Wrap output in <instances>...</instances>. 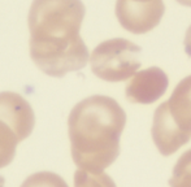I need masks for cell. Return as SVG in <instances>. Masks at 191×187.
Wrapping results in <instances>:
<instances>
[{"mask_svg":"<svg viewBox=\"0 0 191 187\" xmlns=\"http://www.w3.org/2000/svg\"><path fill=\"white\" fill-rule=\"evenodd\" d=\"M85 13L81 0H33L27 17L30 56L49 77L77 71L90 60L80 35Z\"/></svg>","mask_w":191,"mask_h":187,"instance_id":"6da1fadb","label":"cell"},{"mask_svg":"<svg viewBox=\"0 0 191 187\" xmlns=\"http://www.w3.org/2000/svg\"><path fill=\"white\" fill-rule=\"evenodd\" d=\"M126 113L114 99L93 95L75 104L68 118L70 151L78 169L104 172L120 155Z\"/></svg>","mask_w":191,"mask_h":187,"instance_id":"7a4b0ae2","label":"cell"},{"mask_svg":"<svg viewBox=\"0 0 191 187\" xmlns=\"http://www.w3.org/2000/svg\"><path fill=\"white\" fill-rule=\"evenodd\" d=\"M142 48L125 38L101 42L90 56L91 70L107 82H121L131 78L142 65Z\"/></svg>","mask_w":191,"mask_h":187,"instance_id":"3957f363","label":"cell"},{"mask_svg":"<svg viewBox=\"0 0 191 187\" xmlns=\"http://www.w3.org/2000/svg\"><path fill=\"white\" fill-rule=\"evenodd\" d=\"M165 12L163 0H116V17L125 30L146 34L160 24Z\"/></svg>","mask_w":191,"mask_h":187,"instance_id":"277c9868","label":"cell"},{"mask_svg":"<svg viewBox=\"0 0 191 187\" xmlns=\"http://www.w3.org/2000/svg\"><path fill=\"white\" fill-rule=\"evenodd\" d=\"M151 135L157 151L163 156H170L191 140V135L183 133L174 122L168 101L156 108L152 120Z\"/></svg>","mask_w":191,"mask_h":187,"instance_id":"5b68a950","label":"cell"},{"mask_svg":"<svg viewBox=\"0 0 191 187\" xmlns=\"http://www.w3.org/2000/svg\"><path fill=\"white\" fill-rule=\"evenodd\" d=\"M169 79L166 73L157 66L137 71L125 88L126 99L134 104H152L166 92Z\"/></svg>","mask_w":191,"mask_h":187,"instance_id":"8992f818","label":"cell"},{"mask_svg":"<svg viewBox=\"0 0 191 187\" xmlns=\"http://www.w3.org/2000/svg\"><path fill=\"white\" fill-rule=\"evenodd\" d=\"M0 120L17 134L20 142L33 133L35 114L30 104L16 92H0Z\"/></svg>","mask_w":191,"mask_h":187,"instance_id":"52a82bcc","label":"cell"},{"mask_svg":"<svg viewBox=\"0 0 191 187\" xmlns=\"http://www.w3.org/2000/svg\"><path fill=\"white\" fill-rule=\"evenodd\" d=\"M166 101L174 122L191 135V74L179 81Z\"/></svg>","mask_w":191,"mask_h":187,"instance_id":"ba28073f","label":"cell"},{"mask_svg":"<svg viewBox=\"0 0 191 187\" xmlns=\"http://www.w3.org/2000/svg\"><path fill=\"white\" fill-rule=\"evenodd\" d=\"M18 142L20 139L14 130L0 120V169L8 166L14 159Z\"/></svg>","mask_w":191,"mask_h":187,"instance_id":"9c48e42d","label":"cell"},{"mask_svg":"<svg viewBox=\"0 0 191 187\" xmlns=\"http://www.w3.org/2000/svg\"><path fill=\"white\" fill-rule=\"evenodd\" d=\"M170 187H191V148L179 156L169 179Z\"/></svg>","mask_w":191,"mask_h":187,"instance_id":"30bf717a","label":"cell"},{"mask_svg":"<svg viewBox=\"0 0 191 187\" xmlns=\"http://www.w3.org/2000/svg\"><path fill=\"white\" fill-rule=\"evenodd\" d=\"M74 187H117V185L104 172L94 173L78 169L74 173Z\"/></svg>","mask_w":191,"mask_h":187,"instance_id":"8fae6325","label":"cell"},{"mask_svg":"<svg viewBox=\"0 0 191 187\" xmlns=\"http://www.w3.org/2000/svg\"><path fill=\"white\" fill-rule=\"evenodd\" d=\"M21 187H69L60 175L51 172L34 173L24 181Z\"/></svg>","mask_w":191,"mask_h":187,"instance_id":"7c38bea8","label":"cell"},{"mask_svg":"<svg viewBox=\"0 0 191 187\" xmlns=\"http://www.w3.org/2000/svg\"><path fill=\"white\" fill-rule=\"evenodd\" d=\"M183 44H185V52L187 53V56L191 58V25L189 26V29H187V31H186Z\"/></svg>","mask_w":191,"mask_h":187,"instance_id":"4fadbf2b","label":"cell"},{"mask_svg":"<svg viewBox=\"0 0 191 187\" xmlns=\"http://www.w3.org/2000/svg\"><path fill=\"white\" fill-rule=\"evenodd\" d=\"M177 1L185 6H191V0H177Z\"/></svg>","mask_w":191,"mask_h":187,"instance_id":"5bb4252c","label":"cell"},{"mask_svg":"<svg viewBox=\"0 0 191 187\" xmlns=\"http://www.w3.org/2000/svg\"><path fill=\"white\" fill-rule=\"evenodd\" d=\"M4 183H5L4 177H1V175H0V187H4Z\"/></svg>","mask_w":191,"mask_h":187,"instance_id":"9a60e30c","label":"cell"}]
</instances>
